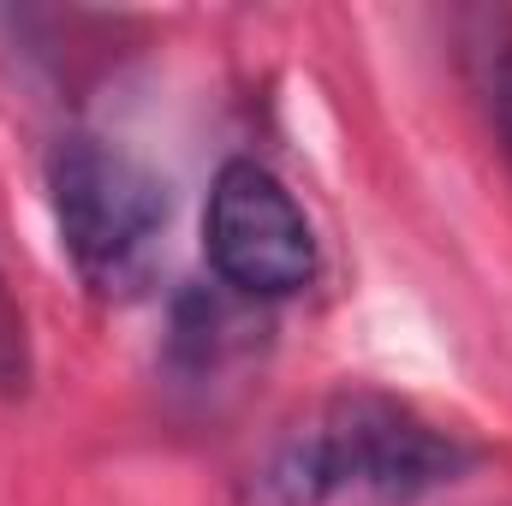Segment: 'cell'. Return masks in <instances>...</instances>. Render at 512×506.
Here are the masks:
<instances>
[{"instance_id": "cell-2", "label": "cell", "mask_w": 512, "mask_h": 506, "mask_svg": "<svg viewBox=\"0 0 512 506\" xmlns=\"http://www.w3.org/2000/svg\"><path fill=\"white\" fill-rule=\"evenodd\" d=\"M48 209L90 298L131 304L155 286L173 191L137 149L96 131H66L48 149Z\"/></svg>"}, {"instance_id": "cell-1", "label": "cell", "mask_w": 512, "mask_h": 506, "mask_svg": "<svg viewBox=\"0 0 512 506\" xmlns=\"http://www.w3.org/2000/svg\"><path fill=\"white\" fill-rule=\"evenodd\" d=\"M483 447L387 387L304 405L239 477V506H423L459 489Z\"/></svg>"}, {"instance_id": "cell-3", "label": "cell", "mask_w": 512, "mask_h": 506, "mask_svg": "<svg viewBox=\"0 0 512 506\" xmlns=\"http://www.w3.org/2000/svg\"><path fill=\"white\" fill-rule=\"evenodd\" d=\"M203 256L215 280L251 304H280L316 286L322 251L304 203L251 155H233L203 203Z\"/></svg>"}, {"instance_id": "cell-6", "label": "cell", "mask_w": 512, "mask_h": 506, "mask_svg": "<svg viewBox=\"0 0 512 506\" xmlns=\"http://www.w3.org/2000/svg\"><path fill=\"white\" fill-rule=\"evenodd\" d=\"M477 90H483V114L495 126V143L512 167V36H495L477 54Z\"/></svg>"}, {"instance_id": "cell-5", "label": "cell", "mask_w": 512, "mask_h": 506, "mask_svg": "<svg viewBox=\"0 0 512 506\" xmlns=\"http://www.w3.org/2000/svg\"><path fill=\"white\" fill-rule=\"evenodd\" d=\"M36 381V352H30V322L0 274V399H24Z\"/></svg>"}, {"instance_id": "cell-4", "label": "cell", "mask_w": 512, "mask_h": 506, "mask_svg": "<svg viewBox=\"0 0 512 506\" xmlns=\"http://www.w3.org/2000/svg\"><path fill=\"white\" fill-rule=\"evenodd\" d=\"M256 310L251 298L227 292V286H191L173 298V322H167V370L173 381H221L233 364H245L256 352Z\"/></svg>"}]
</instances>
